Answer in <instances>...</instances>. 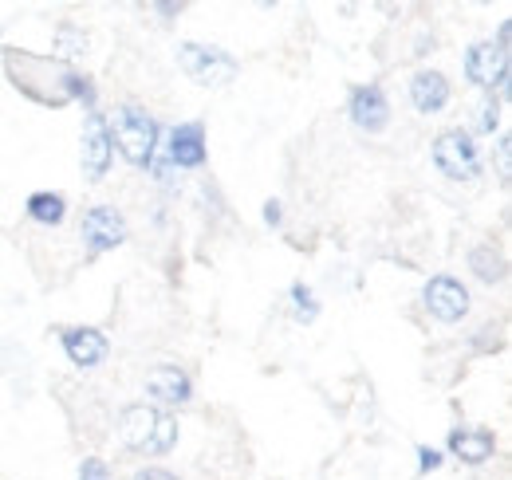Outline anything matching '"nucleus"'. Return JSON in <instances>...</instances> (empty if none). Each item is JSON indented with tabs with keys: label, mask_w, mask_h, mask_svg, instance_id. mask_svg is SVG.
Masks as SVG:
<instances>
[{
	"label": "nucleus",
	"mask_w": 512,
	"mask_h": 480,
	"mask_svg": "<svg viewBox=\"0 0 512 480\" xmlns=\"http://www.w3.org/2000/svg\"><path fill=\"white\" fill-rule=\"evenodd\" d=\"M134 480H178L170 469H158V465H146V469H138L134 473Z\"/></svg>",
	"instance_id": "obj_23"
},
{
	"label": "nucleus",
	"mask_w": 512,
	"mask_h": 480,
	"mask_svg": "<svg viewBox=\"0 0 512 480\" xmlns=\"http://www.w3.org/2000/svg\"><path fill=\"white\" fill-rule=\"evenodd\" d=\"M347 115H351V122H355L359 130H367V134L386 130V122H390L386 91L379 83H359V87H351V95H347Z\"/></svg>",
	"instance_id": "obj_10"
},
{
	"label": "nucleus",
	"mask_w": 512,
	"mask_h": 480,
	"mask_svg": "<svg viewBox=\"0 0 512 480\" xmlns=\"http://www.w3.org/2000/svg\"><path fill=\"white\" fill-rule=\"evenodd\" d=\"M465 79L473 87H485V95L493 91H509V52L481 40L465 52Z\"/></svg>",
	"instance_id": "obj_7"
},
{
	"label": "nucleus",
	"mask_w": 512,
	"mask_h": 480,
	"mask_svg": "<svg viewBox=\"0 0 512 480\" xmlns=\"http://www.w3.org/2000/svg\"><path fill=\"white\" fill-rule=\"evenodd\" d=\"M501 126V99L497 95H485V103H481V119H477V130L481 134H493Z\"/></svg>",
	"instance_id": "obj_20"
},
{
	"label": "nucleus",
	"mask_w": 512,
	"mask_h": 480,
	"mask_svg": "<svg viewBox=\"0 0 512 480\" xmlns=\"http://www.w3.org/2000/svg\"><path fill=\"white\" fill-rule=\"evenodd\" d=\"M166 166H178V170H201L205 166V126L201 122H178L170 130Z\"/></svg>",
	"instance_id": "obj_12"
},
{
	"label": "nucleus",
	"mask_w": 512,
	"mask_h": 480,
	"mask_svg": "<svg viewBox=\"0 0 512 480\" xmlns=\"http://www.w3.org/2000/svg\"><path fill=\"white\" fill-rule=\"evenodd\" d=\"M422 300H426V311L438 323H461L469 315V288L457 276H446V272H438V276L426 280Z\"/></svg>",
	"instance_id": "obj_9"
},
{
	"label": "nucleus",
	"mask_w": 512,
	"mask_h": 480,
	"mask_svg": "<svg viewBox=\"0 0 512 480\" xmlns=\"http://www.w3.org/2000/svg\"><path fill=\"white\" fill-rule=\"evenodd\" d=\"M24 213H28V221H36L44 229H56V225H64L67 217V197L64 193H52V189H36L24 201Z\"/></svg>",
	"instance_id": "obj_16"
},
{
	"label": "nucleus",
	"mask_w": 512,
	"mask_h": 480,
	"mask_svg": "<svg viewBox=\"0 0 512 480\" xmlns=\"http://www.w3.org/2000/svg\"><path fill=\"white\" fill-rule=\"evenodd\" d=\"M158 12L170 20V16H178V12H182V4H158Z\"/></svg>",
	"instance_id": "obj_25"
},
{
	"label": "nucleus",
	"mask_w": 512,
	"mask_h": 480,
	"mask_svg": "<svg viewBox=\"0 0 512 480\" xmlns=\"http://www.w3.org/2000/svg\"><path fill=\"white\" fill-rule=\"evenodd\" d=\"M446 449H449V457H457L461 465L477 469V465L493 461L497 437H493V429H485V425H457V429H449Z\"/></svg>",
	"instance_id": "obj_11"
},
{
	"label": "nucleus",
	"mask_w": 512,
	"mask_h": 480,
	"mask_svg": "<svg viewBox=\"0 0 512 480\" xmlns=\"http://www.w3.org/2000/svg\"><path fill=\"white\" fill-rule=\"evenodd\" d=\"M442 469V453L430 445H418V473H438Z\"/></svg>",
	"instance_id": "obj_22"
},
{
	"label": "nucleus",
	"mask_w": 512,
	"mask_h": 480,
	"mask_svg": "<svg viewBox=\"0 0 512 480\" xmlns=\"http://www.w3.org/2000/svg\"><path fill=\"white\" fill-rule=\"evenodd\" d=\"M119 437L130 453H142V457H166L174 445H178V418L162 406H146V402H134L119 414Z\"/></svg>",
	"instance_id": "obj_2"
},
{
	"label": "nucleus",
	"mask_w": 512,
	"mask_h": 480,
	"mask_svg": "<svg viewBox=\"0 0 512 480\" xmlns=\"http://www.w3.org/2000/svg\"><path fill=\"white\" fill-rule=\"evenodd\" d=\"M60 343H64L67 359L75 362V366H83V370L107 362V355H111V343H107V335L99 327H64Z\"/></svg>",
	"instance_id": "obj_13"
},
{
	"label": "nucleus",
	"mask_w": 512,
	"mask_h": 480,
	"mask_svg": "<svg viewBox=\"0 0 512 480\" xmlns=\"http://www.w3.org/2000/svg\"><path fill=\"white\" fill-rule=\"evenodd\" d=\"M79 237H83L87 256L95 260V256L119 248V244L130 237L127 217H123L115 205H91V209L83 213V221H79Z\"/></svg>",
	"instance_id": "obj_6"
},
{
	"label": "nucleus",
	"mask_w": 512,
	"mask_h": 480,
	"mask_svg": "<svg viewBox=\"0 0 512 480\" xmlns=\"http://www.w3.org/2000/svg\"><path fill=\"white\" fill-rule=\"evenodd\" d=\"M56 48H60L64 56H79V52H87V32L64 20V24L56 28Z\"/></svg>",
	"instance_id": "obj_19"
},
{
	"label": "nucleus",
	"mask_w": 512,
	"mask_h": 480,
	"mask_svg": "<svg viewBox=\"0 0 512 480\" xmlns=\"http://www.w3.org/2000/svg\"><path fill=\"white\" fill-rule=\"evenodd\" d=\"M79 480H111V469H107V461L87 457V461L79 465Z\"/></svg>",
	"instance_id": "obj_21"
},
{
	"label": "nucleus",
	"mask_w": 512,
	"mask_h": 480,
	"mask_svg": "<svg viewBox=\"0 0 512 480\" xmlns=\"http://www.w3.org/2000/svg\"><path fill=\"white\" fill-rule=\"evenodd\" d=\"M434 166H438L449 181H477L481 178V170H485L473 134L461 130V126L442 130V134L434 138Z\"/></svg>",
	"instance_id": "obj_4"
},
{
	"label": "nucleus",
	"mask_w": 512,
	"mask_h": 480,
	"mask_svg": "<svg viewBox=\"0 0 512 480\" xmlns=\"http://www.w3.org/2000/svg\"><path fill=\"white\" fill-rule=\"evenodd\" d=\"M178 63H182V71L190 75L193 83H201V87H229L237 79V71H241L237 56H229L225 48L193 44V40L178 48Z\"/></svg>",
	"instance_id": "obj_5"
},
{
	"label": "nucleus",
	"mask_w": 512,
	"mask_h": 480,
	"mask_svg": "<svg viewBox=\"0 0 512 480\" xmlns=\"http://www.w3.org/2000/svg\"><path fill=\"white\" fill-rule=\"evenodd\" d=\"M111 126V146L127 158L134 170H150L154 166V154H158V138H162V126L154 115H146L142 107H119V115L115 122H107Z\"/></svg>",
	"instance_id": "obj_3"
},
{
	"label": "nucleus",
	"mask_w": 512,
	"mask_h": 480,
	"mask_svg": "<svg viewBox=\"0 0 512 480\" xmlns=\"http://www.w3.org/2000/svg\"><path fill=\"white\" fill-rule=\"evenodd\" d=\"M410 103H414L418 115H438V111H446L449 79L442 71H434V67L414 71V79H410Z\"/></svg>",
	"instance_id": "obj_15"
},
{
	"label": "nucleus",
	"mask_w": 512,
	"mask_h": 480,
	"mask_svg": "<svg viewBox=\"0 0 512 480\" xmlns=\"http://www.w3.org/2000/svg\"><path fill=\"white\" fill-rule=\"evenodd\" d=\"M79 158H83V174H87V181H103V174L111 170L115 146H111V126H107V115H103L99 107H95V111H87L83 138H79Z\"/></svg>",
	"instance_id": "obj_8"
},
{
	"label": "nucleus",
	"mask_w": 512,
	"mask_h": 480,
	"mask_svg": "<svg viewBox=\"0 0 512 480\" xmlns=\"http://www.w3.org/2000/svg\"><path fill=\"white\" fill-rule=\"evenodd\" d=\"M284 221V209H280V201L272 197V201H264V225H280Z\"/></svg>",
	"instance_id": "obj_24"
},
{
	"label": "nucleus",
	"mask_w": 512,
	"mask_h": 480,
	"mask_svg": "<svg viewBox=\"0 0 512 480\" xmlns=\"http://www.w3.org/2000/svg\"><path fill=\"white\" fill-rule=\"evenodd\" d=\"M288 300H292V311H296L300 323H316V319H320V303H316L312 288H308L304 280H296V284L288 288Z\"/></svg>",
	"instance_id": "obj_18"
},
{
	"label": "nucleus",
	"mask_w": 512,
	"mask_h": 480,
	"mask_svg": "<svg viewBox=\"0 0 512 480\" xmlns=\"http://www.w3.org/2000/svg\"><path fill=\"white\" fill-rule=\"evenodd\" d=\"M0 60H4L8 83L28 103L60 111L67 103L83 99V107L95 111V83L83 71H75L67 60H60V56H36V52H24V48H4Z\"/></svg>",
	"instance_id": "obj_1"
},
{
	"label": "nucleus",
	"mask_w": 512,
	"mask_h": 480,
	"mask_svg": "<svg viewBox=\"0 0 512 480\" xmlns=\"http://www.w3.org/2000/svg\"><path fill=\"white\" fill-rule=\"evenodd\" d=\"M469 268H473V276H477L481 284H501V280L509 276V264H505V256H501L493 244H477V248L469 252Z\"/></svg>",
	"instance_id": "obj_17"
},
{
	"label": "nucleus",
	"mask_w": 512,
	"mask_h": 480,
	"mask_svg": "<svg viewBox=\"0 0 512 480\" xmlns=\"http://www.w3.org/2000/svg\"><path fill=\"white\" fill-rule=\"evenodd\" d=\"M146 390H150V398H158V402H166V406H186L193 398V378L182 370V366H154L150 374H146Z\"/></svg>",
	"instance_id": "obj_14"
}]
</instances>
